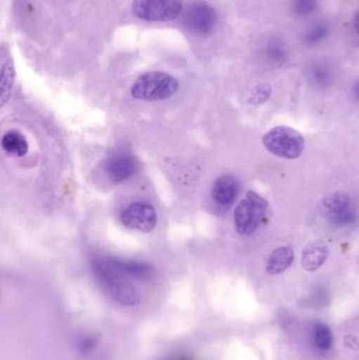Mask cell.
Here are the masks:
<instances>
[{
  "mask_svg": "<svg viewBox=\"0 0 359 360\" xmlns=\"http://www.w3.org/2000/svg\"><path fill=\"white\" fill-rule=\"evenodd\" d=\"M92 268L101 285L118 304L136 306L141 302V294L130 281L133 278L114 264L113 258L95 259Z\"/></svg>",
  "mask_w": 359,
  "mask_h": 360,
  "instance_id": "6da1fadb",
  "label": "cell"
},
{
  "mask_svg": "<svg viewBox=\"0 0 359 360\" xmlns=\"http://www.w3.org/2000/svg\"><path fill=\"white\" fill-rule=\"evenodd\" d=\"M178 89V80L170 74L148 72L133 82L131 94L138 101H160L172 97Z\"/></svg>",
  "mask_w": 359,
  "mask_h": 360,
  "instance_id": "7a4b0ae2",
  "label": "cell"
},
{
  "mask_svg": "<svg viewBox=\"0 0 359 360\" xmlns=\"http://www.w3.org/2000/svg\"><path fill=\"white\" fill-rule=\"evenodd\" d=\"M263 143L266 149L284 160H296L305 149V139L301 133L290 127L280 126L263 135Z\"/></svg>",
  "mask_w": 359,
  "mask_h": 360,
  "instance_id": "3957f363",
  "label": "cell"
},
{
  "mask_svg": "<svg viewBox=\"0 0 359 360\" xmlns=\"http://www.w3.org/2000/svg\"><path fill=\"white\" fill-rule=\"evenodd\" d=\"M268 202L257 193L250 191L242 199L235 211L234 222L236 231L242 236L253 234L267 215Z\"/></svg>",
  "mask_w": 359,
  "mask_h": 360,
  "instance_id": "277c9868",
  "label": "cell"
},
{
  "mask_svg": "<svg viewBox=\"0 0 359 360\" xmlns=\"http://www.w3.org/2000/svg\"><path fill=\"white\" fill-rule=\"evenodd\" d=\"M183 11L181 0H133L135 17L150 22H168L181 16Z\"/></svg>",
  "mask_w": 359,
  "mask_h": 360,
  "instance_id": "5b68a950",
  "label": "cell"
},
{
  "mask_svg": "<svg viewBox=\"0 0 359 360\" xmlns=\"http://www.w3.org/2000/svg\"><path fill=\"white\" fill-rule=\"evenodd\" d=\"M185 25L195 35H210L217 25L216 11L207 2H192L185 11Z\"/></svg>",
  "mask_w": 359,
  "mask_h": 360,
  "instance_id": "8992f818",
  "label": "cell"
},
{
  "mask_svg": "<svg viewBox=\"0 0 359 360\" xmlns=\"http://www.w3.org/2000/svg\"><path fill=\"white\" fill-rule=\"evenodd\" d=\"M122 224L129 230L150 233L157 224L155 207L147 202H133L120 214Z\"/></svg>",
  "mask_w": 359,
  "mask_h": 360,
  "instance_id": "52a82bcc",
  "label": "cell"
},
{
  "mask_svg": "<svg viewBox=\"0 0 359 360\" xmlns=\"http://www.w3.org/2000/svg\"><path fill=\"white\" fill-rule=\"evenodd\" d=\"M325 214L335 226H346L356 220V207L349 195L343 192L334 193L324 201Z\"/></svg>",
  "mask_w": 359,
  "mask_h": 360,
  "instance_id": "ba28073f",
  "label": "cell"
},
{
  "mask_svg": "<svg viewBox=\"0 0 359 360\" xmlns=\"http://www.w3.org/2000/svg\"><path fill=\"white\" fill-rule=\"evenodd\" d=\"M105 171L110 180L115 184H120L136 174L138 171V162L131 154H114L105 162Z\"/></svg>",
  "mask_w": 359,
  "mask_h": 360,
  "instance_id": "9c48e42d",
  "label": "cell"
},
{
  "mask_svg": "<svg viewBox=\"0 0 359 360\" xmlns=\"http://www.w3.org/2000/svg\"><path fill=\"white\" fill-rule=\"evenodd\" d=\"M328 256V245L324 241H313L303 249L301 266L308 272H315L326 262Z\"/></svg>",
  "mask_w": 359,
  "mask_h": 360,
  "instance_id": "30bf717a",
  "label": "cell"
},
{
  "mask_svg": "<svg viewBox=\"0 0 359 360\" xmlns=\"http://www.w3.org/2000/svg\"><path fill=\"white\" fill-rule=\"evenodd\" d=\"M237 179L231 175H223L215 181L212 188V196L218 205H229L233 203L238 194Z\"/></svg>",
  "mask_w": 359,
  "mask_h": 360,
  "instance_id": "8fae6325",
  "label": "cell"
},
{
  "mask_svg": "<svg viewBox=\"0 0 359 360\" xmlns=\"http://www.w3.org/2000/svg\"><path fill=\"white\" fill-rule=\"evenodd\" d=\"M294 262V251L290 247H280L274 250L267 262L268 274L278 275L284 273Z\"/></svg>",
  "mask_w": 359,
  "mask_h": 360,
  "instance_id": "7c38bea8",
  "label": "cell"
},
{
  "mask_svg": "<svg viewBox=\"0 0 359 360\" xmlns=\"http://www.w3.org/2000/svg\"><path fill=\"white\" fill-rule=\"evenodd\" d=\"M1 147L6 153L18 156V158H22L29 152V143L27 139L16 131H10L2 136Z\"/></svg>",
  "mask_w": 359,
  "mask_h": 360,
  "instance_id": "4fadbf2b",
  "label": "cell"
},
{
  "mask_svg": "<svg viewBox=\"0 0 359 360\" xmlns=\"http://www.w3.org/2000/svg\"><path fill=\"white\" fill-rule=\"evenodd\" d=\"M314 342L320 350L329 351L333 346V334L325 323H318L314 327Z\"/></svg>",
  "mask_w": 359,
  "mask_h": 360,
  "instance_id": "5bb4252c",
  "label": "cell"
},
{
  "mask_svg": "<svg viewBox=\"0 0 359 360\" xmlns=\"http://www.w3.org/2000/svg\"><path fill=\"white\" fill-rule=\"evenodd\" d=\"M329 33H330V27H328V25L316 23L303 34V40L307 46H316V44L324 41Z\"/></svg>",
  "mask_w": 359,
  "mask_h": 360,
  "instance_id": "9a60e30c",
  "label": "cell"
},
{
  "mask_svg": "<svg viewBox=\"0 0 359 360\" xmlns=\"http://www.w3.org/2000/svg\"><path fill=\"white\" fill-rule=\"evenodd\" d=\"M15 70L13 61L11 59L4 61L1 67V99L2 103H6V98L10 94L14 82Z\"/></svg>",
  "mask_w": 359,
  "mask_h": 360,
  "instance_id": "2e32d148",
  "label": "cell"
},
{
  "mask_svg": "<svg viewBox=\"0 0 359 360\" xmlns=\"http://www.w3.org/2000/svg\"><path fill=\"white\" fill-rule=\"evenodd\" d=\"M265 55L272 63H282L286 58V49L280 40L272 39L268 42L265 49Z\"/></svg>",
  "mask_w": 359,
  "mask_h": 360,
  "instance_id": "e0dca14e",
  "label": "cell"
},
{
  "mask_svg": "<svg viewBox=\"0 0 359 360\" xmlns=\"http://www.w3.org/2000/svg\"><path fill=\"white\" fill-rule=\"evenodd\" d=\"M318 0H291V11L296 17L310 16L318 8Z\"/></svg>",
  "mask_w": 359,
  "mask_h": 360,
  "instance_id": "ac0fdd59",
  "label": "cell"
},
{
  "mask_svg": "<svg viewBox=\"0 0 359 360\" xmlns=\"http://www.w3.org/2000/svg\"><path fill=\"white\" fill-rule=\"evenodd\" d=\"M311 76L314 82L320 84H326L331 80L330 70L324 65H314L311 71Z\"/></svg>",
  "mask_w": 359,
  "mask_h": 360,
  "instance_id": "d6986e66",
  "label": "cell"
},
{
  "mask_svg": "<svg viewBox=\"0 0 359 360\" xmlns=\"http://www.w3.org/2000/svg\"><path fill=\"white\" fill-rule=\"evenodd\" d=\"M270 95H271V86L269 84H261L255 89L250 101L255 105L263 103L269 99Z\"/></svg>",
  "mask_w": 359,
  "mask_h": 360,
  "instance_id": "ffe728a7",
  "label": "cell"
},
{
  "mask_svg": "<svg viewBox=\"0 0 359 360\" xmlns=\"http://www.w3.org/2000/svg\"><path fill=\"white\" fill-rule=\"evenodd\" d=\"M353 25L356 33L359 35V11L356 13L355 16H354Z\"/></svg>",
  "mask_w": 359,
  "mask_h": 360,
  "instance_id": "44dd1931",
  "label": "cell"
},
{
  "mask_svg": "<svg viewBox=\"0 0 359 360\" xmlns=\"http://www.w3.org/2000/svg\"><path fill=\"white\" fill-rule=\"evenodd\" d=\"M354 92H355L356 98H358V101H359V80L358 84H356L355 89H354Z\"/></svg>",
  "mask_w": 359,
  "mask_h": 360,
  "instance_id": "7402d4cb",
  "label": "cell"
}]
</instances>
